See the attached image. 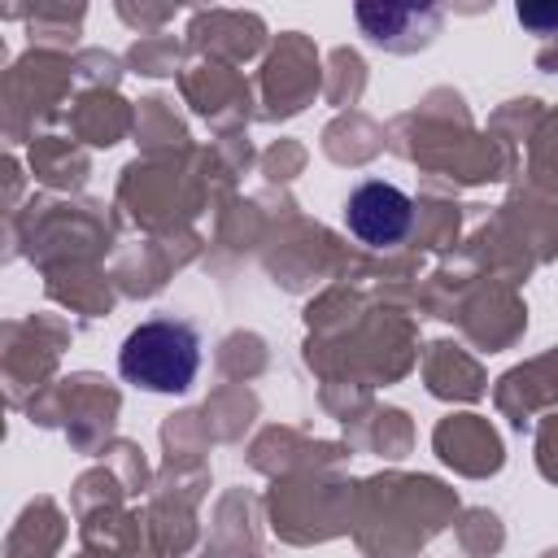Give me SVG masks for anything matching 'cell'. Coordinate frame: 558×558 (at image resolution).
Listing matches in <instances>:
<instances>
[{
	"instance_id": "cell-1",
	"label": "cell",
	"mask_w": 558,
	"mask_h": 558,
	"mask_svg": "<svg viewBox=\"0 0 558 558\" xmlns=\"http://www.w3.org/2000/svg\"><path fill=\"white\" fill-rule=\"evenodd\" d=\"M118 371L144 392H183L201 371V336L183 318H148L122 340Z\"/></svg>"
},
{
	"instance_id": "cell-2",
	"label": "cell",
	"mask_w": 558,
	"mask_h": 558,
	"mask_svg": "<svg viewBox=\"0 0 558 558\" xmlns=\"http://www.w3.org/2000/svg\"><path fill=\"white\" fill-rule=\"evenodd\" d=\"M410 222H414V205L397 183L371 179V183L353 187V196L344 201V227L362 244H397V240H405Z\"/></svg>"
},
{
	"instance_id": "cell-3",
	"label": "cell",
	"mask_w": 558,
	"mask_h": 558,
	"mask_svg": "<svg viewBox=\"0 0 558 558\" xmlns=\"http://www.w3.org/2000/svg\"><path fill=\"white\" fill-rule=\"evenodd\" d=\"M519 22H527V26L545 31V22H558V9H554V4H549V9H532V4H519Z\"/></svg>"
}]
</instances>
